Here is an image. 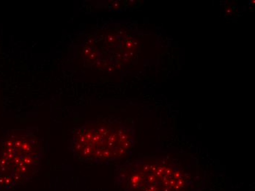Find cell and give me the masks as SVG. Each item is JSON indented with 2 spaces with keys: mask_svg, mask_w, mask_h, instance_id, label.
<instances>
[{
  "mask_svg": "<svg viewBox=\"0 0 255 191\" xmlns=\"http://www.w3.org/2000/svg\"><path fill=\"white\" fill-rule=\"evenodd\" d=\"M44 158L40 140L31 128L7 130L0 137V191H13L32 180Z\"/></svg>",
  "mask_w": 255,
  "mask_h": 191,
  "instance_id": "obj_3",
  "label": "cell"
},
{
  "mask_svg": "<svg viewBox=\"0 0 255 191\" xmlns=\"http://www.w3.org/2000/svg\"><path fill=\"white\" fill-rule=\"evenodd\" d=\"M136 144L134 127L116 118L90 120L72 130L68 150L82 164H109L127 158Z\"/></svg>",
  "mask_w": 255,
  "mask_h": 191,
  "instance_id": "obj_1",
  "label": "cell"
},
{
  "mask_svg": "<svg viewBox=\"0 0 255 191\" xmlns=\"http://www.w3.org/2000/svg\"><path fill=\"white\" fill-rule=\"evenodd\" d=\"M189 178L166 156H146L118 164L115 182L123 191H186Z\"/></svg>",
  "mask_w": 255,
  "mask_h": 191,
  "instance_id": "obj_2",
  "label": "cell"
}]
</instances>
